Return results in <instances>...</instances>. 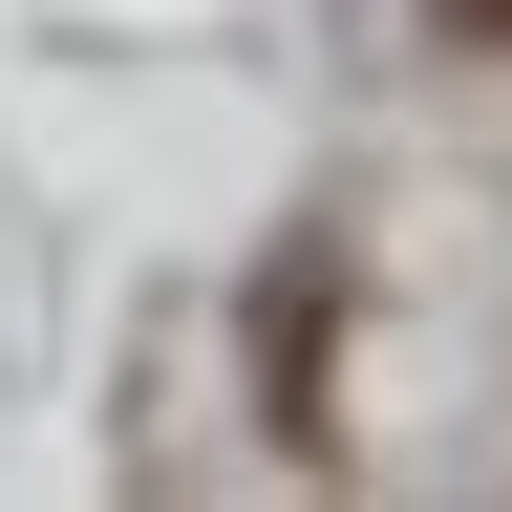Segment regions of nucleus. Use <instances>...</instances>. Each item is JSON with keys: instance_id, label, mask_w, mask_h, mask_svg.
<instances>
[{"instance_id": "1", "label": "nucleus", "mask_w": 512, "mask_h": 512, "mask_svg": "<svg viewBox=\"0 0 512 512\" xmlns=\"http://www.w3.org/2000/svg\"><path fill=\"white\" fill-rule=\"evenodd\" d=\"M427 22H448V43H512V0H427Z\"/></svg>"}]
</instances>
